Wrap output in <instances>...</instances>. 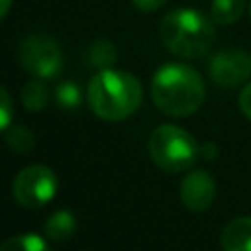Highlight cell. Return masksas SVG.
Masks as SVG:
<instances>
[{
  "instance_id": "obj_1",
  "label": "cell",
  "mask_w": 251,
  "mask_h": 251,
  "mask_svg": "<svg viewBox=\"0 0 251 251\" xmlns=\"http://www.w3.org/2000/svg\"><path fill=\"white\" fill-rule=\"evenodd\" d=\"M206 96L202 76L184 63H167L159 67L151 80V98L155 106L175 118L194 114Z\"/></svg>"
},
{
  "instance_id": "obj_2",
  "label": "cell",
  "mask_w": 251,
  "mask_h": 251,
  "mask_svg": "<svg viewBox=\"0 0 251 251\" xmlns=\"http://www.w3.org/2000/svg\"><path fill=\"white\" fill-rule=\"evenodd\" d=\"M88 104L92 112L108 122L129 118L141 104L143 90L139 80L126 71L100 69L88 82Z\"/></svg>"
},
{
  "instance_id": "obj_3",
  "label": "cell",
  "mask_w": 251,
  "mask_h": 251,
  "mask_svg": "<svg viewBox=\"0 0 251 251\" xmlns=\"http://www.w3.org/2000/svg\"><path fill=\"white\" fill-rule=\"evenodd\" d=\"M212 22L214 20L198 10L178 8L163 16L159 24V37L163 45L178 57H202L216 35Z\"/></svg>"
},
{
  "instance_id": "obj_4",
  "label": "cell",
  "mask_w": 251,
  "mask_h": 251,
  "mask_svg": "<svg viewBox=\"0 0 251 251\" xmlns=\"http://www.w3.org/2000/svg\"><path fill=\"white\" fill-rule=\"evenodd\" d=\"M149 157L165 173H180L190 169L200 157L196 139L175 124H163L149 135Z\"/></svg>"
},
{
  "instance_id": "obj_5",
  "label": "cell",
  "mask_w": 251,
  "mask_h": 251,
  "mask_svg": "<svg viewBox=\"0 0 251 251\" xmlns=\"http://www.w3.org/2000/svg\"><path fill=\"white\" fill-rule=\"evenodd\" d=\"M20 65L37 78H53L63 67V51L55 37L47 33H31L20 41Z\"/></svg>"
},
{
  "instance_id": "obj_6",
  "label": "cell",
  "mask_w": 251,
  "mask_h": 251,
  "mask_svg": "<svg viewBox=\"0 0 251 251\" xmlns=\"http://www.w3.org/2000/svg\"><path fill=\"white\" fill-rule=\"evenodd\" d=\"M57 175L45 165H27L24 167L12 184V192L18 204L24 208H41L53 200L57 194Z\"/></svg>"
},
{
  "instance_id": "obj_7",
  "label": "cell",
  "mask_w": 251,
  "mask_h": 251,
  "mask_svg": "<svg viewBox=\"0 0 251 251\" xmlns=\"http://www.w3.org/2000/svg\"><path fill=\"white\" fill-rule=\"evenodd\" d=\"M208 73L222 88L239 86L251 76V55L239 49L218 51L208 63Z\"/></svg>"
},
{
  "instance_id": "obj_8",
  "label": "cell",
  "mask_w": 251,
  "mask_h": 251,
  "mask_svg": "<svg viewBox=\"0 0 251 251\" xmlns=\"http://www.w3.org/2000/svg\"><path fill=\"white\" fill-rule=\"evenodd\" d=\"M178 194H180L182 204L188 210L202 212V210L210 208V204L216 198V182L210 176V173L196 169V171H190L188 175H184V178L180 180Z\"/></svg>"
},
{
  "instance_id": "obj_9",
  "label": "cell",
  "mask_w": 251,
  "mask_h": 251,
  "mask_svg": "<svg viewBox=\"0 0 251 251\" xmlns=\"http://www.w3.org/2000/svg\"><path fill=\"white\" fill-rule=\"evenodd\" d=\"M224 251H251V216L233 218L222 229Z\"/></svg>"
},
{
  "instance_id": "obj_10",
  "label": "cell",
  "mask_w": 251,
  "mask_h": 251,
  "mask_svg": "<svg viewBox=\"0 0 251 251\" xmlns=\"http://www.w3.org/2000/svg\"><path fill=\"white\" fill-rule=\"evenodd\" d=\"M76 229V220L73 216V212L69 210H57L53 212L45 226H43V231L47 235V239H53V241H63V239H69Z\"/></svg>"
},
{
  "instance_id": "obj_11",
  "label": "cell",
  "mask_w": 251,
  "mask_h": 251,
  "mask_svg": "<svg viewBox=\"0 0 251 251\" xmlns=\"http://www.w3.org/2000/svg\"><path fill=\"white\" fill-rule=\"evenodd\" d=\"M116 59H118V51L110 39H96L88 45V51H86L88 65L98 69H110L116 63Z\"/></svg>"
},
{
  "instance_id": "obj_12",
  "label": "cell",
  "mask_w": 251,
  "mask_h": 251,
  "mask_svg": "<svg viewBox=\"0 0 251 251\" xmlns=\"http://www.w3.org/2000/svg\"><path fill=\"white\" fill-rule=\"evenodd\" d=\"M245 10V0H212V20L220 25H227L239 20Z\"/></svg>"
},
{
  "instance_id": "obj_13",
  "label": "cell",
  "mask_w": 251,
  "mask_h": 251,
  "mask_svg": "<svg viewBox=\"0 0 251 251\" xmlns=\"http://www.w3.org/2000/svg\"><path fill=\"white\" fill-rule=\"evenodd\" d=\"M22 102L29 112H41L49 102V90L41 82V78L25 82L22 88Z\"/></svg>"
},
{
  "instance_id": "obj_14",
  "label": "cell",
  "mask_w": 251,
  "mask_h": 251,
  "mask_svg": "<svg viewBox=\"0 0 251 251\" xmlns=\"http://www.w3.org/2000/svg\"><path fill=\"white\" fill-rule=\"evenodd\" d=\"M0 251H51L47 241L37 233H20L6 239Z\"/></svg>"
},
{
  "instance_id": "obj_15",
  "label": "cell",
  "mask_w": 251,
  "mask_h": 251,
  "mask_svg": "<svg viewBox=\"0 0 251 251\" xmlns=\"http://www.w3.org/2000/svg\"><path fill=\"white\" fill-rule=\"evenodd\" d=\"M6 143L10 149H14L18 153H29L35 145V137L27 126L16 124V126H10L6 129Z\"/></svg>"
},
{
  "instance_id": "obj_16",
  "label": "cell",
  "mask_w": 251,
  "mask_h": 251,
  "mask_svg": "<svg viewBox=\"0 0 251 251\" xmlns=\"http://www.w3.org/2000/svg\"><path fill=\"white\" fill-rule=\"evenodd\" d=\"M55 100H57V104H59L61 108H65V110H75L76 106H80V100H82L80 88H78L75 82L65 80V82L57 84V88H55Z\"/></svg>"
},
{
  "instance_id": "obj_17",
  "label": "cell",
  "mask_w": 251,
  "mask_h": 251,
  "mask_svg": "<svg viewBox=\"0 0 251 251\" xmlns=\"http://www.w3.org/2000/svg\"><path fill=\"white\" fill-rule=\"evenodd\" d=\"M12 118H14L12 98H10L8 90L0 84V131L2 129H8L12 126Z\"/></svg>"
},
{
  "instance_id": "obj_18",
  "label": "cell",
  "mask_w": 251,
  "mask_h": 251,
  "mask_svg": "<svg viewBox=\"0 0 251 251\" xmlns=\"http://www.w3.org/2000/svg\"><path fill=\"white\" fill-rule=\"evenodd\" d=\"M237 104H239L241 114H243L245 118L251 120V82H247V84L243 86V90L239 92V100H237Z\"/></svg>"
},
{
  "instance_id": "obj_19",
  "label": "cell",
  "mask_w": 251,
  "mask_h": 251,
  "mask_svg": "<svg viewBox=\"0 0 251 251\" xmlns=\"http://www.w3.org/2000/svg\"><path fill=\"white\" fill-rule=\"evenodd\" d=\"M167 0H131V4L139 10V12H155L159 10Z\"/></svg>"
},
{
  "instance_id": "obj_20",
  "label": "cell",
  "mask_w": 251,
  "mask_h": 251,
  "mask_svg": "<svg viewBox=\"0 0 251 251\" xmlns=\"http://www.w3.org/2000/svg\"><path fill=\"white\" fill-rule=\"evenodd\" d=\"M200 155H202L204 159L212 161V159L216 157V147H214L212 143H206V145H202V147H200Z\"/></svg>"
},
{
  "instance_id": "obj_21",
  "label": "cell",
  "mask_w": 251,
  "mask_h": 251,
  "mask_svg": "<svg viewBox=\"0 0 251 251\" xmlns=\"http://www.w3.org/2000/svg\"><path fill=\"white\" fill-rule=\"evenodd\" d=\"M10 6H12V0H0V20H2V18L8 14Z\"/></svg>"
}]
</instances>
